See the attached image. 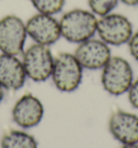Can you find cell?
Masks as SVG:
<instances>
[{
    "instance_id": "277c9868",
    "label": "cell",
    "mask_w": 138,
    "mask_h": 148,
    "mask_svg": "<svg viewBox=\"0 0 138 148\" xmlns=\"http://www.w3.org/2000/svg\"><path fill=\"white\" fill-rule=\"evenodd\" d=\"M54 55L49 47L42 45H30L23 52L22 63L27 78L35 82H44L52 76Z\"/></svg>"
},
{
    "instance_id": "7a4b0ae2",
    "label": "cell",
    "mask_w": 138,
    "mask_h": 148,
    "mask_svg": "<svg viewBox=\"0 0 138 148\" xmlns=\"http://www.w3.org/2000/svg\"><path fill=\"white\" fill-rule=\"evenodd\" d=\"M100 81L108 94L121 96L127 93L134 81V71L127 60L121 56H111L102 69Z\"/></svg>"
},
{
    "instance_id": "4fadbf2b",
    "label": "cell",
    "mask_w": 138,
    "mask_h": 148,
    "mask_svg": "<svg viewBox=\"0 0 138 148\" xmlns=\"http://www.w3.org/2000/svg\"><path fill=\"white\" fill-rule=\"evenodd\" d=\"M30 2L37 13L55 16L64 9L66 0H30Z\"/></svg>"
},
{
    "instance_id": "2e32d148",
    "label": "cell",
    "mask_w": 138,
    "mask_h": 148,
    "mask_svg": "<svg viewBox=\"0 0 138 148\" xmlns=\"http://www.w3.org/2000/svg\"><path fill=\"white\" fill-rule=\"evenodd\" d=\"M128 45V50H130V55L133 56L135 61L138 62V30L134 32L132 38L130 39V41L127 43Z\"/></svg>"
},
{
    "instance_id": "7c38bea8",
    "label": "cell",
    "mask_w": 138,
    "mask_h": 148,
    "mask_svg": "<svg viewBox=\"0 0 138 148\" xmlns=\"http://www.w3.org/2000/svg\"><path fill=\"white\" fill-rule=\"evenodd\" d=\"M0 148H38V143L27 132L12 130L2 136Z\"/></svg>"
},
{
    "instance_id": "8992f818",
    "label": "cell",
    "mask_w": 138,
    "mask_h": 148,
    "mask_svg": "<svg viewBox=\"0 0 138 148\" xmlns=\"http://www.w3.org/2000/svg\"><path fill=\"white\" fill-rule=\"evenodd\" d=\"M28 37L25 22L14 14L0 18V51L1 53L18 56L25 51Z\"/></svg>"
},
{
    "instance_id": "5bb4252c",
    "label": "cell",
    "mask_w": 138,
    "mask_h": 148,
    "mask_svg": "<svg viewBox=\"0 0 138 148\" xmlns=\"http://www.w3.org/2000/svg\"><path fill=\"white\" fill-rule=\"evenodd\" d=\"M119 2L120 0H87V5L91 12L97 17H102L113 12Z\"/></svg>"
},
{
    "instance_id": "ac0fdd59",
    "label": "cell",
    "mask_w": 138,
    "mask_h": 148,
    "mask_svg": "<svg viewBox=\"0 0 138 148\" xmlns=\"http://www.w3.org/2000/svg\"><path fill=\"white\" fill-rule=\"evenodd\" d=\"M3 97H4V89L1 86H0V103L2 102Z\"/></svg>"
},
{
    "instance_id": "3957f363",
    "label": "cell",
    "mask_w": 138,
    "mask_h": 148,
    "mask_svg": "<svg viewBox=\"0 0 138 148\" xmlns=\"http://www.w3.org/2000/svg\"><path fill=\"white\" fill-rule=\"evenodd\" d=\"M51 78L58 91L64 93L74 92L80 86L83 78V68L74 54H58L54 60Z\"/></svg>"
},
{
    "instance_id": "52a82bcc",
    "label": "cell",
    "mask_w": 138,
    "mask_h": 148,
    "mask_svg": "<svg viewBox=\"0 0 138 148\" xmlns=\"http://www.w3.org/2000/svg\"><path fill=\"white\" fill-rule=\"evenodd\" d=\"M25 24L28 37L35 43L50 47L61 38L59 21L54 15L36 13Z\"/></svg>"
},
{
    "instance_id": "9a60e30c",
    "label": "cell",
    "mask_w": 138,
    "mask_h": 148,
    "mask_svg": "<svg viewBox=\"0 0 138 148\" xmlns=\"http://www.w3.org/2000/svg\"><path fill=\"white\" fill-rule=\"evenodd\" d=\"M127 97L132 107L138 109V78L133 81L130 88L127 91Z\"/></svg>"
},
{
    "instance_id": "e0dca14e",
    "label": "cell",
    "mask_w": 138,
    "mask_h": 148,
    "mask_svg": "<svg viewBox=\"0 0 138 148\" xmlns=\"http://www.w3.org/2000/svg\"><path fill=\"white\" fill-rule=\"evenodd\" d=\"M120 2L127 7H137L138 5V0H120Z\"/></svg>"
},
{
    "instance_id": "6da1fadb",
    "label": "cell",
    "mask_w": 138,
    "mask_h": 148,
    "mask_svg": "<svg viewBox=\"0 0 138 148\" xmlns=\"http://www.w3.org/2000/svg\"><path fill=\"white\" fill-rule=\"evenodd\" d=\"M98 17L86 9H72L59 20L61 38L79 45L93 38L97 32Z\"/></svg>"
},
{
    "instance_id": "ba28073f",
    "label": "cell",
    "mask_w": 138,
    "mask_h": 148,
    "mask_svg": "<svg viewBox=\"0 0 138 148\" xmlns=\"http://www.w3.org/2000/svg\"><path fill=\"white\" fill-rule=\"evenodd\" d=\"M73 54L82 68L87 70L102 69L112 56L109 45L94 37L79 43Z\"/></svg>"
},
{
    "instance_id": "d6986e66",
    "label": "cell",
    "mask_w": 138,
    "mask_h": 148,
    "mask_svg": "<svg viewBox=\"0 0 138 148\" xmlns=\"http://www.w3.org/2000/svg\"><path fill=\"white\" fill-rule=\"evenodd\" d=\"M121 148H138V144H132V145H123Z\"/></svg>"
},
{
    "instance_id": "30bf717a",
    "label": "cell",
    "mask_w": 138,
    "mask_h": 148,
    "mask_svg": "<svg viewBox=\"0 0 138 148\" xmlns=\"http://www.w3.org/2000/svg\"><path fill=\"white\" fill-rule=\"evenodd\" d=\"M110 134L122 145L138 144V116L125 110H117L108 123Z\"/></svg>"
},
{
    "instance_id": "9c48e42d",
    "label": "cell",
    "mask_w": 138,
    "mask_h": 148,
    "mask_svg": "<svg viewBox=\"0 0 138 148\" xmlns=\"http://www.w3.org/2000/svg\"><path fill=\"white\" fill-rule=\"evenodd\" d=\"M44 116V106L37 96L27 93L20 96L12 108V119L22 129L35 127Z\"/></svg>"
},
{
    "instance_id": "8fae6325",
    "label": "cell",
    "mask_w": 138,
    "mask_h": 148,
    "mask_svg": "<svg viewBox=\"0 0 138 148\" xmlns=\"http://www.w3.org/2000/svg\"><path fill=\"white\" fill-rule=\"evenodd\" d=\"M26 79L24 66L18 56L0 53V86L4 90H20Z\"/></svg>"
},
{
    "instance_id": "5b68a950",
    "label": "cell",
    "mask_w": 138,
    "mask_h": 148,
    "mask_svg": "<svg viewBox=\"0 0 138 148\" xmlns=\"http://www.w3.org/2000/svg\"><path fill=\"white\" fill-rule=\"evenodd\" d=\"M96 34L109 47H120L128 43L134 34V28L125 15L112 12L98 17Z\"/></svg>"
}]
</instances>
